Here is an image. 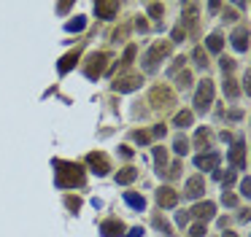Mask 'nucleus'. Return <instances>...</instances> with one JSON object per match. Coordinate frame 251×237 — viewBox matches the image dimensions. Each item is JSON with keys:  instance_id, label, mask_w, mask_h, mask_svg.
I'll return each instance as SVG.
<instances>
[{"instance_id": "nucleus-35", "label": "nucleus", "mask_w": 251, "mask_h": 237, "mask_svg": "<svg viewBox=\"0 0 251 237\" xmlns=\"http://www.w3.org/2000/svg\"><path fill=\"white\" fill-rule=\"evenodd\" d=\"M132 138H135V143H141V145H146L149 140H151V135L149 132H132Z\"/></svg>"}, {"instance_id": "nucleus-26", "label": "nucleus", "mask_w": 251, "mask_h": 237, "mask_svg": "<svg viewBox=\"0 0 251 237\" xmlns=\"http://www.w3.org/2000/svg\"><path fill=\"white\" fill-rule=\"evenodd\" d=\"M84 27H87V19H84V16H76L73 22H68V24H65V30L68 32H81Z\"/></svg>"}, {"instance_id": "nucleus-18", "label": "nucleus", "mask_w": 251, "mask_h": 237, "mask_svg": "<svg viewBox=\"0 0 251 237\" xmlns=\"http://www.w3.org/2000/svg\"><path fill=\"white\" fill-rule=\"evenodd\" d=\"M192 121H195V113H192V111H178L173 116V127H181V129L192 127Z\"/></svg>"}, {"instance_id": "nucleus-3", "label": "nucleus", "mask_w": 251, "mask_h": 237, "mask_svg": "<svg viewBox=\"0 0 251 237\" xmlns=\"http://www.w3.org/2000/svg\"><path fill=\"white\" fill-rule=\"evenodd\" d=\"M213 92H216L213 81H211V78H202L200 84H197V92H195V111L205 113L208 108H211V102H213Z\"/></svg>"}, {"instance_id": "nucleus-28", "label": "nucleus", "mask_w": 251, "mask_h": 237, "mask_svg": "<svg viewBox=\"0 0 251 237\" xmlns=\"http://www.w3.org/2000/svg\"><path fill=\"white\" fill-rule=\"evenodd\" d=\"M146 11H149V16H151V19H162L165 5H162V3H149V5H146Z\"/></svg>"}, {"instance_id": "nucleus-45", "label": "nucleus", "mask_w": 251, "mask_h": 237, "mask_svg": "<svg viewBox=\"0 0 251 237\" xmlns=\"http://www.w3.org/2000/svg\"><path fill=\"white\" fill-rule=\"evenodd\" d=\"M71 5L73 3H60V5H57V11H60V14H65V11H71Z\"/></svg>"}, {"instance_id": "nucleus-30", "label": "nucleus", "mask_w": 251, "mask_h": 237, "mask_svg": "<svg viewBox=\"0 0 251 237\" xmlns=\"http://www.w3.org/2000/svg\"><path fill=\"white\" fill-rule=\"evenodd\" d=\"M176 84H178L181 89H186V86H192V73H189V70H184V73H178V78H176Z\"/></svg>"}, {"instance_id": "nucleus-1", "label": "nucleus", "mask_w": 251, "mask_h": 237, "mask_svg": "<svg viewBox=\"0 0 251 237\" xmlns=\"http://www.w3.org/2000/svg\"><path fill=\"white\" fill-rule=\"evenodd\" d=\"M54 183L60 189H76L84 186V167L78 162L54 159Z\"/></svg>"}, {"instance_id": "nucleus-7", "label": "nucleus", "mask_w": 251, "mask_h": 237, "mask_svg": "<svg viewBox=\"0 0 251 237\" xmlns=\"http://www.w3.org/2000/svg\"><path fill=\"white\" fill-rule=\"evenodd\" d=\"M143 84V78H141V73H127V75H119V78L114 81V92H135L138 86Z\"/></svg>"}, {"instance_id": "nucleus-21", "label": "nucleus", "mask_w": 251, "mask_h": 237, "mask_svg": "<svg viewBox=\"0 0 251 237\" xmlns=\"http://www.w3.org/2000/svg\"><path fill=\"white\" fill-rule=\"evenodd\" d=\"M224 95H227L229 100H235V97L240 95V89H238V81H235L232 75H227V78H224Z\"/></svg>"}, {"instance_id": "nucleus-17", "label": "nucleus", "mask_w": 251, "mask_h": 237, "mask_svg": "<svg viewBox=\"0 0 251 237\" xmlns=\"http://www.w3.org/2000/svg\"><path fill=\"white\" fill-rule=\"evenodd\" d=\"M135 178H138V170H135V167H125V170L116 172V183H119V186H130Z\"/></svg>"}, {"instance_id": "nucleus-32", "label": "nucleus", "mask_w": 251, "mask_h": 237, "mask_svg": "<svg viewBox=\"0 0 251 237\" xmlns=\"http://www.w3.org/2000/svg\"><path fill=\"white\" fill-rule=\"evenodd\" d=\"M184 35H186V30H184V27H173V32H170V38H173V41H170V43H178V41H184Z\"/></svg>"}, {"instance_id": "nucleus-6", "label": "nucleus", "mask_w": 251, "mask_h": 237, "mask_svg": "<svg viewBox=\"0 0 251 237\" xmlns=\"http://www.w3.org/2000/svg\"><path fill=\"white\" fill-rule=\"evenodd\" d=\"M87 165L92 167V172L95 175H108V170H111V162H108V156L103 154V151H92V154H87Z\"/></svg>"}, {"instance_id": "nucleus-10", "label": "nucleus", "mask_w": 251, "mask_h": 237, "mask_svg": "<svg viewBox=\"0 0 251 237\" xmlns=\"http://www.w3.org/2000/svg\"><path fill=\"white\" fill-rule=\"evenodd\" d=\"M219 162H222V154H219V151H208V154L195 156L197 170H216V167H219Z\"/></svg>"}, {"instance_id": "nucleus-34", "label": "nucleus", "mask_w": 251, "mask_h": 237, "mask_svg": "<svg viewBox=\"0 0 251 237\" xmlns=\"http://www.w3.org/2000/svg\"><path fill=\"white\" fill-rule=\"evenodd\" d=\"M154 226H157V229L162 232V235H170V224H168V221H165V218H159V215H157V218H154Z\"/></svg>"}, {"instance_id": "nucleus-36", "label": "nucleus", "mask_w": 251, "mask_h": 237, "mask_svg": "<svg viewBox=\"0 0 251 237\" xmlns=\"http://www.w3.org/2000/svg\"><path fill=\"white\" fill-rule=\"evenodd\" d=\"M192 235L202 237V235H205V224H200V221H197V224H192Z\"/></svg>"}, {"instance_id": "nucleus-31", "label": "nucleus", "mask_w": 251, "mask_h": 237, "mask_svg": "<svg viewBox=\"0 0 251 237\" xmlns=\"http://www.w3.org/2000/svg\"><path fill=\"white\" fill-rule=\"evenodd\" d=\"M240 197H246V199L251 197V178H243V181H240Z\"/></svg>"}, {"instance_id": "nucleus-27", "label": "nucleus", "mask_w": 251, "mask_h": 237, "mask_svg": "<svg viewBox=\"0 0 251 237\" xmlns=\"http://www.w3.org/2000/svg\"><path fill=\"white\" fill-rule=\"evenodd\" d=\"M192 59H195V65L205 68V65H208V54H205V48H202V46H197L195 51H192Z\"/></svg>"}, {"instance_id": "nucleus-15", "label": "nucleus", "mask_w": 251, "mask_h": 237, "mask_svg": "<svg viewBox=\"0 0 251 237\" xmlns=\"http://www.w3.org/2000/svg\"><path fill=\"white\" fill-rule=\"evenodd\" d=\"M100 235H103V237H122V235H125V224L116 221V218H108V221L100 224Z\"/></svg>"}, {"instance_id": "nucleus-14", "label": "nucleus", "mask_w": 251, "mask_h": 237, "mask_svg": "<svg viewBox=\"0 0 251 237\" xmlns=\"http://www.w3.org/2000/svg\"><path fill=\"white\" fill-rule=\"evenodd\" d=\"M157 202H159V208H176L178 205V191H173L170 186H162L157 191Z\"/></svg>"}, {"instance_id": "nucleus-43", "label": "nucleus", "mask_w": 251, "mask_h": 237, "mask_svg": "<svg viewBox=\"0 0 251 237\" xmlns=\"http://www.w3.org/2000/svg\"><path fill=\"white\" fill-rule=\"evenodd\" d=\"M176 221H178V226H186V224H189V215H186V213H178V215H176Z\"/></svg>"}, {"instance_id": "nucleus-2", "label": "nucleus", "mask_w": 251, "mask_h": 237, "mask_svg": "<svg viewBox=\"0 0 251 237\" xmlns=\"http://www.w3.org/2000/svg\"><path fill=\"white\" fill-rule=\"evenodd\" d=\"M168 54H170V41H157V43H151V48L143 54V70H146V73H154V70L159 68V62H162Z\"/></svg>"}, {"instance_id": "nucleus-5", "label": "nucleus", "mask_w": 251, "mask_h": 237, "mask_svg": "<svg viewBox=\"0 0 251 237\" xmlns=\"http://www.w3.org/2000/svg\"><path fill=\"white\" fill-rule=\"evenodd\" d=\"M149 102H151L154 108H170V105H176V95H173V89L170 86H154L151 92H149Z\"/></svg>"}, {"instance_id": "nucleus-4", "label": "nucleus", "mask_w": 251, "mask_h": 237, "mask_svg": "<svg viewBox=\"0 0 251 237\" xmlns=\"http://www.w3.org/2000/svg\"><path fill=\"white\" fill-rule=\"evenodd\" d=\"M108 54L105 51H95L92 57H89V62L84 65V75H87L89 81H95V78H100V75L105 73V62H108Z\"/></svg>"}, {"instance_id": "nucleus-37", "label": "nucleus", "mask_w": 251, "mask_h": 237, "mask_svg": "<svg viewBox=\"0 0 251 237\" xmlns=\"http://www.w3.org/2000/svg\"><path fill=\"white\" fill-rule=\"evenodd\" d=\"M222 202H224V205H229V208H235V205H238V197H235V194H227V191H224Z\"/></svg>"}, {"instance_id": "nucleus-20", "label": "nucleus", "mask_w": 251, "mask_h": 237, "mask_svg": "<svg viewBox=\"0 0 251 237\" xmlns=\"http://www.w3.org/2000/svg\"><path fill=\"white\" fill-rule=\"evenodd\" d=\"M222 46H224V38L219 35V32H213V35L205 38V48H208V51L219 54V51H222Z\"/></svg>"}, {"instance_id": "nucleus-25", "label": "nucleus", "mask_w": 251, "mask_h": 237, "mask_svg": "<svg viewBox=\"0 0 251 237\" xmlns=\"http://www.w3.org/2000/svg\"><path fill=\"white\" fill-rule=\"evenodd\" d=\"M173 151H176L178 156H184L186 151H189V140H186L184 135H178V138H176V143H173Z\"/></svg>"}, {"instance_id": "nucleus-40", "label": "nucleus", "mask_w": 251, "mask_h": 237, "mask_svg": "<svg viewBox=\"0 0 251 237\" xmlns=\"http://www.w3.org/2000/svg\"><path fill=\"white\" fill-rule=\"evenodd\" d=\"M165 132H168V129H165L162 124H157V127L151 129V135H154V138H165Z\"/></svg>"}, {"instance_id": "nucleus-46", "label": "nucleus", "mask_w": 251, "mask_h": 237, "mask_svg": "<svg viewBox=\"0 0 251 237\" xmlns=\"http://www.w3.org/2000/svg\"><path fill=\"white\" fill-rule=\"evenodd\" d=\"M125 35H127V27H122V30H116V35H114V38L119 41V38H125Z\"/></svg>"}, {"instance_id": "nucleus-38", "label": "nucleus", "mask_w": 251, "mask_h": 237, "mask_svg": "<svg viewBox=\"0 0 251 237\" xmlns=\"http://www.w3.org/2000/svg\"><path fill=\"white\" fill-rule=\"evenodd\" d=\"M222 70H224V75L232 73V70H235V59H222Z\"/></svg>"}, {"instance_id": "nucleus-42", "label": "nucleus", "mask_w": 251, "mask_h": 237, "mask_svg": "<svg viewBox=\"0 0 251 237\" xmlns=\"http://www.w3.org/2000/svg\"><path fill=\"white\" fill-rule=\"evenodd\" d=\"M181 65H184V57H178V59H176V62H173V68L168 70V75H176V70H178Z\"/></svg>"}, {"instance_id": "nucleus-33", "label": "nucleus", "mask_w": 251, "mask_h": 237, "mask_svg": "<svg viewBox=\"0 0 251 237\" xmlns=\"http://www.w3.org/2000/svg\"><path fill=\"white\" fill-rule=\"evenodd\" d=\"M65 205H68V210L78 213V208H81V199H78V197H65Z\"/></svg>"}, {"instance_id": "nucleus-9", "label": "nucleus", "mask_w": 251, "mask_h": 237, "mask_svg": "<svg viewBox=\"0 0 251 237\" xmlns=\"http://www.w3.org/2000/svg\"><path fill=\"white\" fill-rule=\"evenodd\" d=\"M95 14H98V19H114L119 14V3L116 0H98L95 3Z\"/></svg>"}, {"instance_id": "nucleus-23", "label": "nucleus", "mask_w": 251, "mask_h": 237, "mask_svg": "<svg viewBox=\"0 0 251 237\" xmlns=\"http://www.w3.org/2000/svg\"><path fill=\"white\" fill-rule=\"evenodd\" d=\"M125 202L130 205V208H135V210H143V208H146V199H143L141 194H132V191L125 194Z\"/></svg>"}, {"instance_id": "nucleus-16", "label": "nucleus", "mask_w": 251, "mask_h": 237, "mask_svg": "<svg viewBox=\"0 0 251 237\" xmlns=\"http://www.w3.org/2000/svg\"><path fill=\"white\" fill-rule=\"evenodd\" d=\"M232 46H235V51H249V30L246 27H238L232 32Z\"/></svg>"}, {"instance_id": "nucleus-13", "label": "nucleus", "mask_w": 251, "mask_h": 237, "mask_svg": "<svg viewBox=\"0 0 251 237\" xmlns=\"http://www.w3.org/2000/svg\"><path fill=\"white\" fill-rule=\"evenodd\" d=\"M229 165H232L235 170H246V145H243V140H238L235 148L229 151Z\"/></svg>"}, {"instance_id": "nucleus-41", "label": "nucleus", "mask_w": 251, "mask_h": 237, "mask_svg": "<svg viewBox=\"0 0 251 237\" xmlns=\"http://www.w3.org/2000/svg\"><path fill=\"white\" fill-rule=\"evenodd\" d=\"M127 237H143V226H132V229L127 232Z\"/></svg>"}, {"instance_id": "nucleus-19", "label": "nucleus", "mask_w": 251, "mask_h": 237, "mask_svg": "<svg viewBox=\"0 0 251 237\" xmlns=\"http://www.w3.org/2000/svg\"><path fill=\"white\" fill-rule=\"evenodd\" d=\"M76 62H78V51H71V54H65V57L60 59V65H57V70H60V75H65L71 68H76Z\"/></svg>"}, {"instance_id": "nucleus-29", "label": "nucleus", "mask_w": 251, "mask_h": 237, "mask_svg": "<svg viewBox=\"0 0 251 237\" xmlns=\"http://www.w3.org/2000/svg\"><path fill=\"white\" fill-rule=\"evenodd\" d=\"M135 51H138L135 43H130V46L125 48V54H122V68H127V65H130L132 59H135Z\"/></svg>"}, {"instance_id": "nucleus-8", "label": "nucleus", "mask_w": 251, "mask_h": 237, "mask_svg": "<svg viewBox=\"0 0 251 237\" xmlns=\"http://www.w3.org/2000/svg\"><path fill=\"white\" fill-rule=\"evenodd\" d=\"M202 191H205V181H202L200 175H192L189 181H186V186H184V197L186 199H200Z\"/></svg>"}, {"instance_id": "nucleus-12", "label": "nucleus", "mask_w": 251, "mask_h": 237, "mask_svg": "<svg viewBox=\"0 0 251 237\" xmlns=\"http://www.w3.org/2000/svg\"><path fill=\"white\" fill-rule=\"evenodd\" d=\"M197 14H200V5H197V3H186L184 5V19H181V27H184V30H195V27H197Z\"/></svg>"}, {"instance_id": "nucleus-22", "label": "nucleus", "mask_w": 251, "mask_h": 237, "mask_svg": "<svg viewBox=\"0 0 251 237\" xmlns=\"http://www.w3.org/2000/svg\"><path fill=\"white\" fill-rule=\"evenodd\" d=\"M195 145H197V148H202V151H205V148H211V135H208V129H197V135H195Z\"/></svg>"}, {"instance_id": "nucleus-39", "label": "nucleus", "mask_w": 251, "mask_h": 237, "mask_svg": "<svg viewBox=\"0 0 251 237\" xmlns=\"http://www.w3.org/2000/svg\"><path fill=\"white\" fill-rule=\"evenodd\" d=\"M222 183H224V191H227V189H229V186H232V183H235V172H227V175L222 178Z\"/></svg>"}, {"instance_id": "nucleus-44", "label": "nucleus", "mask_w": 251, "mask_h": 237, "mask_svg": "<svg viewBox=\"0 0 251 237\" xmlns=\"http://www.w3.org/2000/svg\"><path fill=\"white\" fill-rule=\"evenodd\" d=\"M135 27H138V30H141V32H146V30H149V24H146V22H143V16H138Z\"/></svg>"}, {"instance_id": "nucleus-24", "label": "nucleus", "mask_w": 251, "mask_h": 237, "mask_svg": "<svg viewBox=\"0 0 251 237\" xmlns=\"http://www.w3.org/2000/svg\"><path fill=\"white\" fill-rule=\"evenodd\" d=\"M154 165H157L159 172L165 170V165H168V154H165L162 145H154Z\"/></svg>"}, {"instance_id": "nucleus-11", "label": "nucleus", "mask_w": 251, "mask_h": 237, "mask_svg": "<svg viewBox=\"0 0 251 237\" xmlns=\"http://www.w3.org/2000/svg\"><path fill=\"white\" fill-rule=\"evenodd\" d=\"M189 213L195 215L200 224H208V221L213 218V213H216V205H213V202H200V205H195Z\"/></svg>"}, {"instance_id": "nucleus-48", "label": "nucleus", "mask_w": 251, "mask_h": 237, "mask_svg": "<svg viewBox=\"0 0 251 237\" xmlns=\"http://www.w3.org/2000/svg\"><path fill=\"white\" fill-rule=\"evenodd\" d=\"M224 237H235V232H227V235H224Z\"/></svg>"}, {"instance_id": "nucleus-47", "label": "nucleus", "mask_w": 251, "mask_h": 237, "mask_svg": "<svg viewBox=\"0 0 251 237\" xmlns=\"http://www.w3.org/2000/svg\"><path fill=\"white\" fill-rule=\"evenodd\" d=\"M122 156H127V159H130V156H132V148H127V145H122Z\"/></svg>"}]
</instances>
